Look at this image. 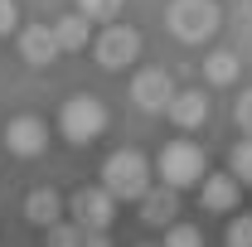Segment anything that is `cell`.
Here are the masks:
<instances>
[{"mask_svg": "<svg viewBox=\"0 0 252 247\" xmlns=\"http://www.w3.org/2000/svg\"><path fill=\"white\" fill-rule=\"evenodd\" d=\"M233 112H238V126H243V131L252 136V88H248L243 97H238V107H233Z\"/></svg>", "mask_w": 252, "mask_h": 247, "instance_id": "7402d4cb", "label": "cell"}, {"mask_svg": "<svg viewBox=\"0 0 252 247\" xmlns=\"http://www.w3.org/2000/svg\"><path fill=\"white\" fill-rule=\"evenodd\" d=\"M78 247H112V238H107V233H83Z\"/></svg>", "mask_w": 252, "mask_h": 247, "instance_id": "603a6c76", "label": "cell"}, {"mask_svg": "<svg viewBox=\"0 0 252 247\" xmlns=\"http://www.w3.org/2000/svg\"><path fill=\"white\" fill-rule=\"evenodd\" d=\"M131 97H136V107H141V112H165V107H170V97H175V83H170V73H165V68H146V73H136Z\"/></svg>", "mask_w": 252, "mask_h": 247, "instance_id": "52a82bcc", "label": "cell"}, {"mask_svg": "<svg viewBox=\"0 0 252 247\" xmlns=\"http://www.w3.org/2000/svg\"><path fill=\"white\" fill-rule=\"evenodd\" d=\"M97 63L107 68V73H122L126 63H136V54H141V34L131 30V25H107V30L97 34Z\"/></svg>", "mask_w": 252, "mask_h": 247, "instance_id": "5b68a950", "label": "cell"}, {"mask_svg": "<svg viewBox=\"0 0 252 247\" xmlns=\"http://www.w3.org/2000/svg\"><path fill=\"white\" fill-rule=\"evenodd\" d=\"M20 54H25V63H34V68H44V63L59 59V44H54L49 25H30V30H20Z\"/></svg>", "mask_w": 252, "mask_h": 247, "instance_id": "30bf717a", "label": "cell"}, {"mask_svg": "<svg viewBox=\"0 0 252 247\" xmlns=\"http://www.w3.org/2000/svg\"><path fill=\"white\" fill-rule=\"evenodd\" d=\"M199 199H204L209 214H228V209L238 204V180H233V175H204Z\"/></svg>", "mask_w": 252, "mask_h": 247, "instance_id": "7c38bea8", "label": "cell"}, {"mask_svg": "<svg viewBox=\"0 0 252 247\" xmlns=\"http://www.w3.org/2000/svg\"><path fill=\"white\" fill-rule=\"evenodd\" d=\"M107 223H112V199H107V189H78L73 194V228L78 233H107Z\"/></svg>", "mask_w": 252, "mask_h": 247, "instance_id": "8992f818", "label": "cell"}, {"mask_svg": "<svg viewBox=\"0 0 252 247\" xmlns=\"http://www.w3.org/2000/svg\"><path fill=\"white\" fill-rule=\"evenodd\" d=\"M165 247H204V238H199V228L175 223V228H170V238H165Z\"/></svg>", "mask_w": 252, "mask_h": 247, "instance_id": "d6986e66", "label": "cell"}, {"mask_svg": "<svg viewBox=\"0 0 252 247\" xmlns=\"http://www.w3.org/2000/svg\"><path fill=\"white\" fill-rule=\"evenodd\" d=\"M204 78H209L214 88H228V83L238 78V54H228V49L209 54V59H204Z\"/></svg>", "mask_w": 252, "mask_h": 247, "instance_id": "9a60e30c", "label": "cell"}, {"mask_svg": "<svg viewBox=\"0 0 252 247\" xmlns=\"http://www.w3.org/2000/svg\"><path fill=\"white\" fill-rule=\"evenodd\" d=\"M233 180L252 185V141H238L233 146Z\"/></svg>", "mask_w": 252, "mask_h": 247, "instance_id": "ac0fdd59", "label": "cell"}, {"mask_svg": "<svg viewBox=\"0 0 252 247\" xmlns=\"http://www.w3.org/2000/svg\"><path fill=\"white\" fill-rule=\"evenodd\" d=\"M15 25H20V5L15 0H0V34H10Z\"/></svg>", "mask_w": 252, "mask_h": 247, "instance_id": "44dd1931", "label": "cell"}, {"mask_svg": "<svg viewBox=\"0 0 252 247\" xmlns=\"http://www.w3.org/2000/svg\"><path fill=\"white\" fill-rule=\"evenodd\" d=\"M136 204H141V218H146L151 228H165V223H175V214H180V194L165 189V185H160V189H146Z\"/></svg>", "mask_w": 252, "mask_h": 247, "instance_id": "9c48e42d", "label": "cell"}, {"mask_svg": "<svg viewBox=\"0 0 252 247\" xmlns=\"http://www.w3.org/2000/svg\"><path fill=\"white\" fill-rule=\"evenodd\" d=\"M165 112H170V122H175V126H185V131H189V126H199L204 117H209V97L199 93V88H185V93L170 97Z\"/></svg>", "mask_w": 252, "mask_h": 247, "instance_id": "8fae6325", "label": "cell"}, {"mask_svg": "<svg viewBox=\"0 0 252 247\" xmlns=\"http://www.w3.org/2000/svg\"><path fill=\"white\" fill-rule=\"evenodd\" d=\"M117 10H122V0H78V15L93 25V20H117Z\"/></svg>", "mask_w": 252, "mask_h": 247, "instance_id": "e0dca14e", "label": "cell"}, {"mask_svg": "<svg viewBox=\"0 0 252 247\" xmlns=\"http://www.w3.org/2000/svg\"><path fill=\"white\" fill-rule=\"evenodd\" d=\"M165 20H170V34H175V39L204 44L209 34L219 30V5H214V0H170Z\"/></svg>", "mask_w": 252, "mask_h": 247, "instance_id": "7a4b0ae2", "label": "cell"}, {"mask_svg": "<svg viewBox=\"0 0 252 247\" xmlns=\"http://www.w3.org/2000/svg\"><path fill=\"white\" fill-rule=\"evenodd\" d=\"M228 247H252V214L228 223Z\"/></svg>", "mask_w": 252, "mask_h": 247, "instance_id": "ffe728a7", "label": "cell"}, {"mask_svg": "<svg viewBox=\"0 0 252 247\" xmlns=\"http://www.w3.org/2000/svg\"><path fill=\"white\" fill-rule=\"evenodd\" d=\"M59 126H63V136H68L73 146H88V141L102 136V126H107V107H102L97 97L78 93V97H68V102H63Z\"/></svg>", "mask_w": 252, "mask_h": 247, "instance_id": "3957f363", "label": "cell"}, {"mask_svg": "<svg viewBox=\"0 0 252 247\" xmlns=\"http://www.w3.org/2000/svg\"><path fill=\"white\" fill-rule=\"evenodd\" d=\"M44 146H49V131H44L39 117H15V122L5 126V151L10 155H25V160H30V155H39Z\"/></svg>", "mask_w": 252, "mask_h": 247, "instance_id": "ba28073f", "label": "cell"}, {"mask_svg": "<svg viewBox=\"0 0 252 247\" xmlns=\"http://www.w3.org/2000/svg\"><path fill=\"white\" fill-rule=\"evenodd\" d=\"M102 189L107 199H141L151 189V165L141 151H112L102 165Z\"/></svg>", "mask_w": 252, "mask_h": 247, "instance_id": "6da1fadb", "label": "cell"}, {"mask_svg": "<svg viewBox=\"0 0 252 247\" xmlns=\"http://www.w3.org/2000/svg\"><path fill=\"white\" fill-rule=\"evenodd\" d=\"M59 194H54V189H34L30 199H25V218H30V223H39V228H54V223H59Z\"/></svg>", "mask_w": 252, "mask_h": 247, "instance_id": "5bb4252c", "label": "cell"}, {"mask_svg": "<svg viewBox=\"0 0 252 247\" xmlns=\"http://www.w3.org/2000/svg\"><path fill=\"white\" fill-rule=\"evenodd\" d=\"M83 243V233H78V228H73V223H54V228H44V247H78Z\"/></svg>", "mask_w": 252, "mask_h": 247, "instance_id": "2e32d148", "label": "cell"}, {"mask_svg": "<svg viewBox=\"0 0 252 247\" xmlns=\"http://www.w3.org/2000/svg\"><path fill=\"white\" fill-rule=\"evenodd\" d=\"M49 34H54L59 54H73V49H88V34H93V25H88L83 15H63V20H59Z\"/></svg>", "mask_w": 252, "mask_h": 247, "instance_id": "4fadbf2b", "label": "cell"}, {"mask_svg": "<svg viewBox=\"0 0 252 247\" xmlns=\"http://www.w3.org/2000/svg\"><path fill=\"white\" fill-rule=\"evenodd\" d=\"M160 175H165V189H175V194L185 185H199L204 180V151L194 141H170L160 151Z\"/></svg>", "mask_w": 252, "mask_h": 247, "instance_id": "277c9868", "label": "cell"}]
</instances>
